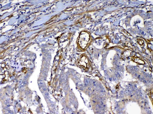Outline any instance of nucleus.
I'll list each match as a JSON object with an SVG mask.
<instances>
[{"instance_id": "obj_1", "label": "nucleus", "mask_w": 153, "mask_h": 114, "mask_svg": "<svg viewBox=\"0 0 153 114\" xmlns=\"http://www.w3.org/2000/svg\"><path fill=\"white\" fill-rule=\"evenodd\" d=\"M90 40V37L88 33L83 32L81 33L79 35L78 43L80 47L83 49H85Z\"/></svg>"}, {"instance_id": "obj_2", "label": "nucleus", "mask_w": 153, "mask_h": 114, "mask_svg": "<svg viewBox=\"0 0 153 114\" xmlns=\"http://www.w3.org/2000/svg\"><path fill=\"white\" fill-rule=\"evenodd\" d=\"M78 64L85 69L88 70L90 68H91V65L89 63L88 59L85 55H82L81 57L78 62Z\"/></svg>"}]
</instances>
